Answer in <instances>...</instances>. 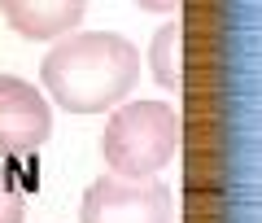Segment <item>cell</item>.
Returning a JSON list of instances; mask_svg holds the SVG:
<instances>
[{"instance_id":"obj_1","label":"cell","mask_w":262,"mask_h":223,"mask_svg":"<svg viewBox=\"0 0 262 223\" xmlns=\"http://www.w3.org/2000/svg\"><path fill=\"white\" fill-rule=\"evenodd\" d=\"M39 74H44L48 96L66 114H101L131 96L136 79H140V57L127 35L88 31V35L57 39Z\"/></svg>"},{"instance_id":"obj_2","label":"cell","mask_w":262,"mask_h":223,"mask_svg":"<svg viewBox=\"0 0 262 223\" xmlns=\"http://www.w3.org/2000/svg\"><path fill=\"white\" fill-rule=\"evenodd\" d=\"M101 149L114 175H158L179 153V110L166 101L118 105L105 123Z\"/></svg>"},{"instance_id":"obj_3","label":"cell","mask_w":262,"mask_h":223,"mask_svg":"<svg viewBox=\"0 0 262 223\" xmlns=\"http://www.w3.org/2000/svg\"><path fill=\"white\" fill-rule=\"evenodd\" d=\"M83 223H175V201L153 175H101L83 188Z\"/></svg>"},{"instance_id":"obj_4","label":"cell","mask_w":262,"mask_h":223,"mask_svg":"<svg viewBox=\"0 0 262 223\" xmlns=\"http://www.w3.org/2000/svg\"><path fill=\"white\" fill-rule=\"evenodd\" d=\"M53 136V105L18 74H0V158H31Z\"/></svg>"},{"instance_id":"obj_5","label":"cell","mask_w":262,"mask_h":223,"mask_svg":"<svg viewBox=\"0 0 262 223\" xmlns=\"http://www.w3.org/2000/svg\"><path fill=\"white\" fill-rule=\"evenodd\" d=\"M88 0H0V13L27 39H61L83 22Z\"/></svg>"},{"instance_id":"obj_6","label":"cell","mask_w":262,"mask_h":223,"mask_svg":"<svg viewBox=\"0 0 262 223\" xmlns=\"http://www.w3.org/2000/svg\"><path fill=\"white\" fill-rule=\"evenodd\" d=\"M149 70L166 92H179L184 88V27L179 18H170L166 27L153 35L149 44Z\"/></svg>"},{"instance_id":"obj_7","label":"cell","mask_w":262,"mask_h":223,"mask_svg":"<svg viewBox=\"0 0 262 223\" xmlns=\"http://www.w3.org/2000/svg\"><path fill=\"white\" fill-rule=\"evenodd\" d=\"M27 214V188L9 167H0V223H22Z\"/></svg>"},{"instance_id":"obj_8","label":"cell","mask_w":262,"mask_h":223,"mask_svg":"<svg viewBox=\"0 0 262 223\" xmlns=\"http://www.w3.org/2000/svg\"><path fill=\"white\" fill-rule=\"evenodd\" d=\"M140 9H149V13H175L179 9V0H136Z\"/></svg>"}]
</instances>
